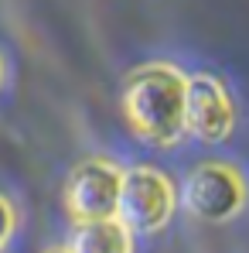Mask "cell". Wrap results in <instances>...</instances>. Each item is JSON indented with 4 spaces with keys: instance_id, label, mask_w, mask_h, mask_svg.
Instances as JSON below:
<instances>
[{
    "instance_id": "cell-5",
    "label": "cell",
    "mask_w": 249,
    "mask_h": 253,
    "mask_svg": "<svg viewBox=\"0 0 249 253\" xmlns=\"http://www.w3.org/2000/svg\"><path fill=\"white\" fill-rule=\"evenodd\" d=\"M184 130L202 140H225L232 130V99L229 89L212 76L184 79Z\"/></svg>"
},
{
    "instance_id": "cell-1",
    "label": "cell",
    "mask_w": 249,
    "mask_h": 253,
    "mask_svg": "<svg viewBox=\"0 0 249 253\" xmlns=\"http://www.w3.org/2000/svg\"><path fill=\"white\" fill-rule=\"evenodd\" d=\"M123 113L140 140L174 144L184 133V76L171 65L137 69L123 89Z\"/></svg>"
},
{
    "instance_id": "cell-6",
    "label": "cell",
    "mask_w": 249,
    "mask_h": 253,
    "mask_svg": "<svg viewBox=\"0 0 249 253\" xmlns=\"http://www.w3.org/2000/svg\"><path fill=\"white\" fill-rule=\"evenodd\" d=\"M69 253H133V243L116 219H92L75 226Z\"/></svg>"
},
{
    "instance_id": "cell-7",
    "label": "cell",
    "mask_w": 249,
    "mask_h": 253,
    "mask_svg": "<svg viewBox=\"0 0 249 253\" xmlns=\"http://www.w3.org/2000/svg\"><path fill=\"white\" fill-rule=\"evenodd\" d=\"M10 233H14V206H10V202L0 195V250L7 247Z\"/></svg>"
},
{
    "instance_id": "cell-3",
    "label": "cell",
    "mask_w": 249,
    "mask_h": 253,
    "mask_svg": "<svg viewBox=\"0 0 249 253\" xmlns=\"http://www.w3.org/2000/svg\"><path fill=\"white\" fill-rule=\"evenodd\" d=\"M184 209L205 222H225L246 202V185L229 165H198L184 178Z\"/></svg>"
},
{
    "instance_id": "cell-2",
    "label": "cell",
    "mask_w": 249,
    "mask_h": 253,
    "mask_svg": "<svg viewBox=\"0 0 249 253\" xmlns=\"http://www.w3.org/2000/svg\"><path fill=\"white\" fill-rule=\"evenodd\" d=\"M171 212H174V188L161 171L154 168L123 171L116 222L126 233H154V229L167 226Z\"/></svg>"
},
{
    "instance_id": "cell-4",
    "label": "cell",
    "mask_w": 249,
    "mask_h": 253,
    "mask_svg": "<svg viewBox=\"0 0 249 253\" xmlns=\"http://www.w3.org/2000/svg\"><path fill=\"white\" fill-rule=\"evenodd\" d=\"M123 171L109 161H82L65 181V209L75 222L116 219Z\"/></svg>"
},
{
    "instance_id": "cell-9",
    "label": "cell",
    "mask_w": 249,
    "mask_h": 253,
    "mask_svg": "<svg viewBox=\"0 0 249 253\" xmlns=\"http://www.w3.org/2000/svg\"><path fill=\"white\" fill-rule=\"evenodd\" d=\"M0 79H3V62H0Z\"/></svg>"
},
{
    "instance_id": "cell-8",
    "label": "cell",
    "mask_w": 249,
    "mask_h": 253,
    "mask_svg": "<svg viewBox=\"0 0 249 253\" xmlns=\"http://www.w3.org/2000/svg\"><path fill=\"white\" fill-rule=\"evenodd\" d=\"M44 253H69V250H58V247H55V250H44Z\"/></svg>"
}]
</instances>
